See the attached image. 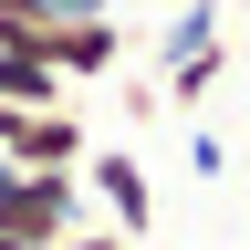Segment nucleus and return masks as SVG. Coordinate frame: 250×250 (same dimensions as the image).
Returning a JSON list of instances; mask_svg holds the SVG:
<instances>
[{"label": "nucleus", "instance_id": "obj_2", "mask_svg": "<svg viewBox=\"0 0 250 250\" xmlns=\"http://www.w3.org/2000/svg\"><path fill=\"white\" fill-rule=\"evenodd\" d=\"M156 62H167L156 94H167L177 115H198L219 94V73H229V0H188V11L167 21V52H156Z\"/></svg>", "mask_w": 250, "mask_h": 250}, {"label": "nucleus", "instance_id": "obj_13", "mask_svg": "<svg viewBox=\"0 0 250 250\" xmlns=\"http://www.w3.org/2000/svg\"><path fill=\"white\" fill-rule=\"evenodd\" d=\"M125 250H146V240H125Z\"/></svg>", "mask_w": 250, "mask_h": 250}, {"label": "nucleus", "instance_id": "obj_6", "mask_svg": "<svg viewBox=\"0 0 250 250\" xmlns=\"http://www.w3.org/2000/svg\"><path fill=\"white\" fill-rule=\"evenodd\" d=\"M0 104H73V83H62L52 62H31V52L0 42Z\"/></svg>", "mask_w": 250, "mask_h": 250}, {"label": "nucleus", "instance_id": "obj_3", "mask_svg": "<svg viewBox=\"0 0 250 250\" xmlns=\"http://www.w3.org/2000/svg\"><path fill=\"white\" fill-rule=\"evenodd\" d=\"M0 156H11V167H83L94 125L73 104H0Z\"/></svg>", "mask_w": 250, "mask_h": 250}, {"label": "nucleus", "instance_id": "obj_8", "mask_svg": "<svg viewBox=\"0 0 250 250\" xmlns=\"http://www.w3.org/2000/svg\"><path fill=\"white\" fill-rule=\"evenodd\" d=\"M52 250H125V240H115V229H104V219H83V229H62V240H52Z\"/></svg>", "mask_w": 250, "mask_h": 250}, {"label": "nucleus", "instance_id": "obj_11", "mask_svg": "<svg viewBox=\"0 0 250 250\" xmlns=\"http://www.w3.org/2000/svg\"><path fill=\"white\" fill-rule=\"evenodd\" d=\"M240 42H250V0H240Z\"/></svg>", "mask_w": 250, "mask_h": 250}, {"label": "nucleus", "instance_id": "obj_4", "mask_svg": "<svg viewBox=\"0 0 250 250\" xmlns=\"http://www.w3.org/2000/svg\"><path fill=\"white\" fill-rule=\"evenodd\" d=\"M83 198L104 208L115 240H146V229H156V188H146V156H136V146H94V156H83Z\"/></svg>", "mask_w": 250, "mask_h": 250}, {"label": "nucleus", "instance_id": "obj_12", "mask_svg": "<svg viewBox=\"0 0 250 250\" xmlns=\"http://www.w3.org/2000/svg\"><path fill=\"white\" fill-rule=\"evenodd\" d=\"M0 250H21V240H11V229H0Z\"/></svg>", "mask_w": 250, "mask_h": 250}, {"label": "nucleus", "instance_id": "obj_1", "mask_svg": "<svg viewBox=\"0 0 250 250\" xmlns=\"http://www.w3.org/2000/svg\"><path fill=\"white\" fill-rule=\"evenodd\" d=\"M94 198H83V167H11L0 156V229L21 250H52L62 229H83Z\"/></svg>", "mask_w": 250, "mask_h": 250}, {"label": "nucleus", "instance_id": "obj_7", "mask_svg": "<svg viewBox=\"0 0 250 250\" xmlns=\"http://www.w3.org/2000/svg\"><path fill=\"white\" fill-rule=\"evenodd\" d=\"M188 167H198V177H219V167H229V146H219L208 125H188Z\"/></svg>", "mask_w": 250, "mask_h": 250}, {"label": "nucleus", "instance_id": "obj_5", "mask_svg": "<svg viewBox=\"0 0 250 250\" xmlns=\"http://www.w3.org/2000/svg\"><path fill=\"white\" fill-rule=\"evenodd\" d=\"M31 52H42L62 83H104L115 62H125V31H115V11H83V21H52Z\"/></svg>", "mask_w": 250, "mask_h": 250}, {"label": "nucleus", "instance_id": "obj_10", "mask_svg": "<svg viewBox=\"0 0 250 250\" xmlns=\"http://www.w3.org/2000/svg\"><path fill=\"white\" fill-rule=\"evenodd\" d=\"M104 11H167V0H104Z\"/></svg>", "mask_w": 250, "mask_h": 250}, {"label": "nucleus", "instance_id": "obj_9", "mask_svg": "<svg viewBox=\"0 0 250 250\" xmlns=\"http://www.w3.org/2000/svg\"><path fill=\"white\" fill-rule=\"evenodd\" d=\"M42 11H52V21H83V11H104V0H42Z\"/></svg>", "mask_w": 250, "mask_h": 250}]
</instances>
